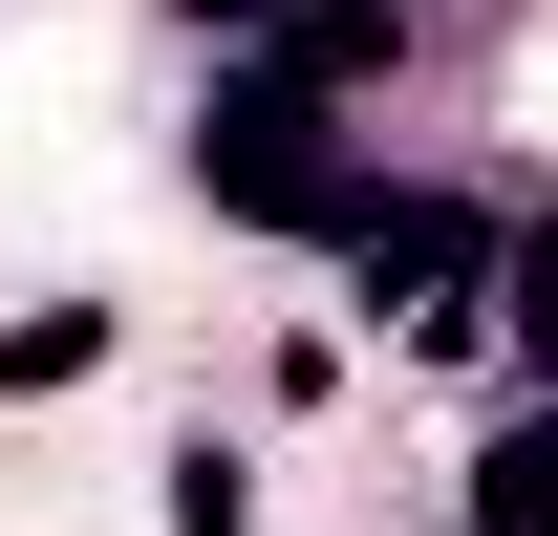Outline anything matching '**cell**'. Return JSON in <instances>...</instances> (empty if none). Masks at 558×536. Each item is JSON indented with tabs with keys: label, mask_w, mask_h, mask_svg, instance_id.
Wrapping results in <instances>:
<instances>
[{
	"label": "cell",
	"mask_w": 558,
	"mask_h": 536,
	"mask_svg": "<svg viewBox=\"0 0 558 536\" xmlns=\"http://www.w3.org/2000/svg\"><path fill=\"white\" fill-rule=\"evenodd\" d=\"M172 536H258V472H236V451H172Z\"/></svg>",
	"instance_id": "cell-2"
},
{
	"label": "cell",
	"mask_w": 558,
	"mask_h": 536,
	"mask_svg": "<svg viewBox=\"0 0 558 536\" xmlns=\"http://www.w3.org/2000/svg\"><path fill=\"white\" fill-rule=\"evenodd\" d=\"M86 365H108V301H22V322H0V387H22V407L86 387Z\"/></svg>",
	"instance_id": "cell-1"
}]
</instances>
